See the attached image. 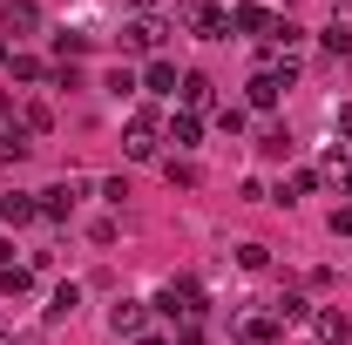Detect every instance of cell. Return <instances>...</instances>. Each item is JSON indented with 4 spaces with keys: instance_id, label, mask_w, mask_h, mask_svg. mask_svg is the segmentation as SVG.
<instances>
[{
    "instance_id": "25",
    "label": "cell",
    "mask_w": 352,
    "mask_h": 345,
    "mask_svg": "<svg viewBox=\"0 0 352 345\" xmlns=\"http://www.w3.org/2000/svg\"><path fill=\"white\" fill-rule=\"evenodd\" d=\"M318 41H325V54H339V61H352V27H346V21H332V27H325Z\"/></svg>"
},
{
    "instance_id": "26",
    "label": "cell",
    "mask_w": 352,
    "mask_h": 345,
    "mask_svg": "<svg viewBox=\"0 0 352 345\" xmlns=\"http://www.w3.org/2000/svg\"><path fill=\"white\" fill-rule=\"evenodd\" d=\"M325 183L352 197V156H339V149H332V156H325Z\"/></svg>"
},
{
    "instance_id": "15",
    "label": "cell",
    "mask_w": 352,
    "mask_h": 345,
    "mask_svg": "<svg viewBox=\"0 0 352 345\" xmlns=\"http://www.w3.org/2000/svg\"><path fill=\"white\" fill-rule=\"evenodd\" d=\"M230 27L237 34H271V14H264L258 0H244V7H230Z\"/></svg>"
},
{
    "instance_id": "14",
    "label": "cell",
    "mask_w": 352,
    "mask_h": 345,
    "mask_svg": "<svg viewBox=\"0 0 352 345\" xmlns=\"http://www.w3.org/2000/svg\"><path fill=\"white\" fill-rule=\"evenodd\" d=\"M176 88H183V75H176L170 61H149L142 68V95H176Z\"/></svg>"
},
{
    "instance_id": "31",
    "label": "cell",
    "mask_w": 352,
    "mask_h": 345,
    "mask_svg": "<svg viewBox=\"0 0 352 345\" xmlns=\"http://www.w3.org/2000/svg\"><path fill=\"white\" fill-rule=\"evenodd\" d=\"M116 230H122L116 216H95V223H88V237H95V244H116Z\"/></svg>"
},
{
    "instance_id": "38",
    "label": "cell",
    "mask_w": 352,
    "mask_h": 345,
    "mask_svg": "<svg viewBox=\"0 0 352 345\" xmlns=\"http://www.w3.org/2000/svg\"><path fill=\"white\" fill-rule=\"evenodd\" d=\"M129 7H135V14H149V7H156V0H129Z\"/></svg>"
},
{
    "instance_id": "16",
    "label": "cell",
    "mask_w": 352,
    "mask_h": 345,
    "mask_svg": "<svg viewBox=\"0 0 352 345\" xmlns=\"http://www.w3.org/2000/svg\"><path fill=\"white\" fill-rule=\"evenodd\" d=\"M75 304H82V285H75V278H68V285H54V298H47V325L75 318Z\"/></svg>"
},
{
    "instance_id": "27",
    "label": "cell",
    "mask_w": 352,
    "mask_h": 345,
    "mask_svg": "<svg viewBox=\"0 0 352 345\" xmlns=\"http://www.w3.org/2000/svg\"><path fill=\"white\" fill-rule=\"evenodd\" d=\"M7 68H14V82H47V61L34 54H7Z\"/></svg>"
},
{
    "instance_id": "4",
    "label": "cell",
    "mask_w": 352,
    "mask_h": 345,
    "mask_svg": "<svg viewBox=\"0 0 352 345\" xmlns=\"http://www.w3.org/2000/svg\"><path fill=\"white\" fill-rule=\"evenodd\" d=\"M122 156H129V163H156V115H149V109H135V115H129Z\"/></svg>"
},
{
    "instance_id": "35",
    "label": "cell",
    "mask_w": 352,
    "mask_h": 345,
    "mask_svg": "<svg viewBox=\"0 0 352 345\" xmlns=\"http://www.w3.org/2000/svg\"><path fill=\"white\" fill-rule=\"evenodd\" d=\"M7 264H14V237H0V271H7Z\"/></svg>"
},
{
    "instance_id": "7",
    "label": "cell",
    "mask_w": 352,
    "mask_h": 345,
    "mask_svg": "<svg viewBox=\"0 0 352 345\" xmlns=\"http://www.w3.org/2000/svg\"><path fill=\"white\" fill-rule=\"evenodd\" d=\"M122 47H129V54H156V47H163V21H156V14H135L129 27H122Z\"/></svg>"
},
{
    "instance_id": "13",
    "label": "cell",
    "mask_w": 352,
    "mask_h": 345,
    "mask_svg": "<svg viewBox=\"0 0 352 345\" xmlns=\"http://www.w3.org/2000/svg\"><path fill=\"white\" fill-rule=\"evenodd\" d=\"M318 190V170H292L278 190H271V203H298V197H311Z\"/></svg>"
},
{
    "instance_id": "24",
    "label": "cell",
    "mask_w": 352,
    "mask_h": 345,
    "mask_svg": "<svg viewBox=\"0 0 352 345\" xmlns=\"http://www.w3.org/2000/svg\"><path fill=\"white\" fill-rule=\"evenodd\" d=\"M21 129H28V135H47V129H54V109H47V102H28V109H21Z\"/></svg>"
},
{
    "instance_id": "10",
    "label": "cell",
    "mask_w": 352,
    "mask_h": 345,
    "mask_svg": "<svg viewBox=\"0 0 352 345\" xmlns=\"http://www.w3.org/2000/svg\"><path fill=\"white\" fill-rule=\"evenodd\" d=\"M28 156H34V135L21 129V122H7V129H0V163H7V170H21Z\"/></svg>"
},
{
    "instance_id": "12",
    "label": "cell",
    "mask_w": 352,
    "mask_h": 345,
    "mask_svg": "<svg viewBox=\"0 0 352 345\" xmlns=\"http://www.w3.org/2000/svg\"><path fill=\"white\" fill-rule=\"evenodd\" d=\"M311 332H318L325 345H346L352 339V318H346V311H311Z\"/></svg>"
},
{
    "instance_id": "17",
    "label": "cell",
    "mask_w": 352,
    "mask_h": 345,
    "mask_svg": "<svg viewBox=\"0 0 352 345\" xmlns=\"http://www.w3.org/2000/svg\"><path fill=\"white\" fill-rule=\"evenodd\" d=\"M34 216H41L34 197H21V190H14V197H0V223H14V230H21V223H34Z\"/></svg>"
},
{
    "instance_id": "28",
    "label": "cell",
    "mask_w": 352,
    "mask_h": 345,
    "mask_svg": "<svg viewBox=\"0 0 352 345\" xmlns=\"http://www.w3.org/2000/svg\"><path fill=\"white\" fill-rule=\"evenodd\" d=\"M88 47H95V34H54V54H61V61H75Z\"/></svg>"
},
{
    "instance_id": "30",
    "label": "cell",
    "mask_w": 352,
    "mask_h": 345,
    "mask_svg": "<svg viewBox=\"0 0 352 345\" xmlns=\"http://www.w3.org/2000/svg\"><path fill=\"white\" fill-rule=\"evenodd\" d=\"M217 129H223V135L244 129V109H237V102H223V109H217Z\"/></svg>"
},
{
    "instance_id": "5",
    "label": "cell",
    "mask_w": 352,
    "mask_h": 345,
    "mask_svg": "<svg viewBox=\"0 0 352 345\" xmlns=\"http://www.w3.org/2000/svg\"><path fill=\"white\" fill-rule=\"evenodd\" d=\"M109 332H116V339H142V332H149V304L142 298H116L109 304Z\"/></svg>"
},
{
    "instance_id": "23",
    "label": "cell",
    "mask_w": 352,
    "mask_h": 345,
    "mask_svg": "<svg viewBox=\"0 0 352 345\" xmlns=\"http://www.w3.org/2000/svg\"><path fill=\"white\" fill-rule=\"evenodd\" d=\"M0 291H7V298H28V291H34V271H28V264H7V271H0Z\"/></svg>"
},
{
    "instance_id": "33",
    "label": "cell",
    "mask_w": 352,
    "mask_h": 345,
    "mask_svg": "<svg viewBox=\"0 0 352 345\" xmlns=\"http://www.w3.org/2000/svg\"><path fill=\"white\" fill-rule=\"evenodd\" d=\"M176 345H204V325H183V332H176Z\"/></svg>"
},
{
    "instance_id": "8",
    "label": "cell",
    "mask_w": 352,
    "mask_h": 345,
    "mask_svg": "<svg viewBox=\"0 0 352 345\" xmlns=\"http://www.w3.org/2000/svg\"><path fill=\"white\" fill-rule=\"evenodd\" d=\"M278 339H285V325L271 311H244L237 318V345H278Z\"/></svg>"
},
{
    "instance_id": "18",
    "label": "cell",
    "mask_w": 352,
    "mask_h": 345,
    "mask_svg": "<svg viewBox=\"0 0 352 345\" xmlns=\"http://www.w3.org/2000/svg\"><path fill=\"white\" fill-rule=\"evenodd\" d=\"M264 311H271L278 325H305V318H311V304L298 298V291H285V298H271V304H264Z\"/></svg>"
},
{
    "instance_id": "22",
    "label": "cell",
    "mask_w": 352,
    "mask_h": 345,
    "mask_svg": "<svg viewBox=\"0 0 352 345\" xmlns=\"http://www.w3.org/2000/svg\"><path fill=\"white\" fill-rule=\"evenodd\" d=\"M102 88H109L116 102H129V95H142V75H135V68H109V75H102Z\"/></svg>"
},
{
    "instance_id": "1",
    "label": "cell",
    "mask_w": 352,
    "mask_h": 345,
    "mask_svg": "<svg viewBox=\"0 0 352 345\" xmlns=\"http://www.w3.org/2000/svg\"><path fill=\"white\" fill-rule=\"evenodd\" d=\"M156 311H170V318H183V325H197V318H204V285H197V278H170V285L156 291Z\"/></svg>"
},
{
    "instance_id": "3",
    "label": "cell",
    "mask_w": 352,
    "mask_h": 345,
    "mask_svg": "<svg viewBox=\"0 0 352 345\" xmlns=\"http://www.w3.org/2000/svg\"><path fill=\"white\" fill-rule=\"evenodd\" d=\"M82 190H88L82 176H61V183H47V190L34 197V203H41V216H47V223H61V216H68L75 203H82Z\"/></svg>"
},
{
    "instance_id": "21",
    "label": "cell",
    "mask_w": 352,
    "mask_h": 345,
    "mask_svg": "<svg viewBox=\"0 0 352 345\" xmlns=\"http://www.w3.org/2000/svg\"><path fill=\"white\" fill-rule=\"evenodd\" d=\"M258 156H264V163H292V129H264L258 135Z\"/></svg>"
},
{
    "instance_id": "6",
    "label": "cell",
    "mask_w": 352,
    "mask_h": 345,
    "mask_svg": "<svg viewBox=\"0 0 352 345\" xmlns=\"http://www.w3.org/2000/svg\"><path fill=\"white\" fill-rule=\"evenodd\" d=\"M0 34H14V41L41 34V7L34 0H0Z\"/></svg>"
},
{
    "instance_id": "11",
    "label": "cell",
    "mask_w": 352,
    "mask_h": 345,
    "mask_svg": "<svg viewBox=\"0 0 352 345\" xmlns=\"http://www.w3.org/2000/svg\"><path fill=\"white\" fill-rule=\"evenodd\" d=\"M278 95H285V82H278L271 68H258V75L244 82V102H251V109H278Z\"/></svg>"
},
{
    "instance_id": "29",
    "label": "cell",
    "mask_w": 352,
    "mask_h": 345,
    "mask_svg": "<svg viewBox=\"0 0 352 345\" xmlns=\"http://www.w3.org/2000/svg\"><path fill=\"white\" fill-rule=\"evenodd\" d=\"M271 264V244H237V271H264Z\"/></svg>"
},
{
    "instance_id": "9",
    "label": "cell",
    "mask_w": 352,
    "mask_h": 345,
    "mask_svg": "<svg viewBox=\"0 0 352 345\" xmlns=\"http://www.w3.org/2000/svg\"><path fill=\"white\" fill-rule=\"evenodd\" d=\"M176 102H183L190 115H197V109H210V102H217V88H210V75H204V68H190V75H183V88H176Z\"/></svg>"
},
{
    "instance_id": "36",
    "label": "cell",
    "mask_w": 352,
    "mask_h": 345,
    "mask_svg": "<svg viewBox=\"0 0 352 345\" xmlns=\"http://www.w3.org/2000/svg\"><path fill=\"white\" fill-rule=\"evenodd\" d=\"M0 122H14V102H7V95H0Z\"/></svg>"
},
{
    "instance_id": "20",
    "label": "cell",
    "mask_w": 352,
    "mask_h": 345,
    "mask_svg": "<svg viewBox=\"0 0 352 345\" xmlns=\"http://www.w3.org/2000/svg\"><path fill=\"white\" fill-rule=\"evenodd\" d=\"M163 176H170V190H197V183H204V170H197L190 156H163Z\"/></svg>"
},
{
    "instance_id": "39",
    "label": "cell",
    "mask_w": 352,
    "mask_h": 345,
    "mask_svg": "<svg viewBox=\"0 0 352 345\" xmlns=\"http://www.w3.org/2000/svg\"><path fill=\"white\" fill-rule=\"evenodd\" d=\"M0 61H7V41H0Z\"/></svg>"
},
{
    "instance_id": "32",
    "label": "cell",
    "mask_w": 352,
    "mask_h": 345,
    "mask_svg": "<svg viewBox=\"0 0 352 345\" xmlns=\"http://www.w3.org/2000/svg\"><path fill=\"white\" fill-rule=\"evenodd\" d=\"M325 223H332V237H352V203H339V210L325 216Z\"/></svg>"
},
{
    "instance_id": "40",
    "label": "cell",
    "mask_w": 352,
    "mask_h": 345,
    "mask_svg": "<svg viewBox=\"0 0 352 345\" xmlns=\"http://www.w3.org/2000/svg\"><path fill=\"white\" fill-rule=\"evenodd\" d=\"M0 345H21V339H0Z\"/></svg>"
},
{
    "instance_id": "34",
    "label": "cell",
    "mask_w": 352,
    "mask_h": 345,
    "mask_svg": "<svg viewBox=\"0 0 352 345\" xmlns=\"http://www.w3.org/2000/svg\"><path fill=\"white\" fill-rule=\"evenodd\" d=\"M339 135H352V102H339Z\"/></svg>"
},
{
    "instance_id": "19",
    "label": "cell",
    "mask_w": 352,
    "mask_h": 345,
    "mask_svg": "<svg viewBox=\"0 0 352 345\" xmlns=\"http://www.w3.org/2000/svg\"><path fill=\"white\" fill-rule=\"evenodd\" d=\"M170 142H176V149H197V142H204V122H197L190 109H176V115H170Z\"/></svg>"
},
{
    "instance_id": "2",
    "label": "cell",
    "mask_w": 352,
    "mask_h": 345,
    "mask_svg": "<svg viewBox=\"0 0 352 345\" xmlns=\"http://www.w3.org/2000/svg\"><path fill=\"white\" fill-rule=\"evenodd\" d=\"M183 21H190V34H204V41H223V34H230V7H217V0H183Z\"/></svg>"
},
{
    "instance_id": "37",
    "label": "cell",
    "mask_w": 352,
    "mask_h": 345,
    "mask_svg": "<svg viewBox=\"0 0 352 345\" xmlns=\"http://www.w3.org/2000/svg\"><path fill=\"white\" fill-rule=\"evenodd\" d=\"M135 345H170V339H156V332H142V339H135Z\"/></svg>"
}]
</instances>
